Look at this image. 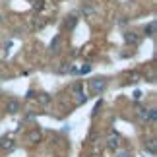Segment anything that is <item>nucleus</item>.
<instances>
[{"label":"nucleus","instance_id":"20e7f679","mask_svg":"<svg viewBox=\"0 0 157 157\" xmlns=\"http://www.w3.org/2000/svg\"><path fill=\"white\" fill-rule=\"evenodd\" d=\"M72 89H74V93H76V103H78V105L86 103V101H87V95H83V91H82V86H80V83H76V86L72 87Z\"/></svg>","mask_w":157,"mask_h":157},{"label":"nucleus","instance_id":"2eb2a0df","mask_svg":"<svg viewBox=\"0 0 157 157\" xmlns=\"http://www.w3.org/2000/svg\"><path fill=\"white\" fill-rule=\"evenodd\" d=\"M64 25L72 29V27L76 25V16H68V20H66V23H64Z\"/></svg>","mask_w":157,"mask_h":157},{"label":"nucleus","instance_id":"a211bd4d","mask_svg":"<svg viewBox=\"0 0 157 157\" xmlns=\"http://www.w3.org/2000/svg\"><path fill=\"white\" fill-rule=\"evenodd\" d=\"M157 120V111L155 109H149V122H155Z\"/></svg>","mask_w":157,"mask_h":157},{"label":"nucleus","instance_id":"9d476101","mask_svg":"<svg viewBox=\"0 0 157 157\" xmlns=\"http://www.w3.org/2000/svg\"><path fill=\"white\" fill-rule=\"evenodd\" d=\"M60 41H62V39H60V35H56V37L52 39V43H51V51H52V52H58V51H60V49H58V47H60Z\"/></svg>","mask_w":157,"mask_h":157},{"label":"nucleus","instance_id":"ddd939ff","mask_svg":"<svg viewBox=\"0 0 157 157\" xmlns=\"http://www.w3.org/2000/svg\"><path fill=\"white\" fill-rule=\"evenodd\" d=\"M114 157H132V153L126 151V149H117V151H114Z\"/></svg>","mask_w":157,"mask_h":157},{"label":"nucleus","instance_id":"7ed1b4c3","mask_svg":"<svg viewBox=\"0 0 157 157\" xmlns=\"http://www.w3.org/2000/svg\"><path fill=\"white\" fill-rule=\"evenodd\" d=\"M124 41H126V45H138L140 43V35H138L136 31H126L124 33Z\"/></svg>","mask_w":157,"mask_h":157},{"label":"nucleus","instance_id":"1a4fd4ad","mask_svg":"<svg viewBox=\"0 0 157 157\" xmlns=\"http://www.w3.org/2000/svg\"><path fill=\"white\" fill-rule=\"evenodd\" d=\"M138 118L142 122H147L149 120V109H138Z\"/></svg>","mask_w":157,"mask_h":157},{"label":"nucleus","instance_id":"aec40b11","mask_svg":"<svg viewBox=\"0 0 157 157\" xmlns=\"http://www.w3.org/2000/svg\"><path fill=\"white\" fill-rule=\"evenodd\" d=\"M134 99H136V101L142 99V91H134Z\"/></svg>","mask_w":157,"mask_h":157},{"label":"nucleus","instance_id":"6ab92c4d","mask_svg":"<svg viewBox=\"0 0 157 157\" xmlns=\"http://www.w3.org/2000/svg\"><path fill=\"white\" fill-rule=\"evenodd\" d=\"M101 105H103V101H97V103H95V107H93V117H97V113H99V109H101Z\"/></svg>","mask_w":157,"mask_h":157},{"label":"nucleus","instance_id":"9b49d317","mask_svg":"<svg viewBox=\"0 0 157 157\" xmlns=\"http://www.w3.org/2000/svg\"><path fill=\"white\" fill-rule=\"evenodd\" d=\"M37 101L41 105H49L51 103V95H47V93H39L37 95Z\"/></svg>","mask_w":157,"mask_h":157},{"label":"nucleus","instance_id":"39448f33","mask_svg":"<svg viewBox=\"0 0 157 157\" xmlns=\"http://www.w3.org/2000/svg\"><path fill=\"white\" fill-rule=\"evenodd\" d=\"M14 147H16V142L12 140V138H2V140H0V149H4V151H12Z\"/></svg>","mask_w":157,"mask_h":157},{"label":"nucleus","instance_id":"f3484780","mask_svg":"<svg viewBox=\"0 0 157 157\" xmlns=\"http://www.w3.org/2000/svg\"><path fill=\"white\" fill-rule=\"evenodd\" d=\"M70 70H72V66H68V62H64V66H60V68H58L60 74H66V72H70Z\"/></svg>","mask_w":157,"mask_h":157},{"label":"nucleus","instance_id":"4468645a","mask_svg":"<svg viewBox=\"0 0 157 157\" xmlns=\"http://www.w3.org/2000/svg\"><path fill=\"white\" fill-rule=\"evenodd\" d=\"M146 146H147V149H149V153H155V149H157V144H155V140H153V138H151V140H149V142L146 144Z\"/></svg>","mask_w":157,"mask_h":157},{"label":"nucleus","instance_id":"f257e3e1","mask_svg":"<svg viewBox=\"0 0 157 157\" xmlns=\"http://www.w3.org/2000/svg\"><path fill=\"white\" fill-rule=\"evenodd\" d=\"M105 87H107L105 78H93V80H89V91L93 95H101L105 91Z\"/></svg>","mask_w":157,"mask_h":157},{"label":"nucleus","instance_id":"f03ea898","mask_svg":"<svg viewBox=\"0 0 157 157\" xmlns=\"http://www.w3.org/2000/svg\"><path fill=\"white\" fill-rule=\"evenodd\" d=\"M107 147L111 149V151H117V149L120 147V136L114 130L109 132V136H107Z\"/></svg>","mask_w":157,"mask_h":157},{"label":"nucleus","instance_id":"f8f14e48","mask_svg":"<svg viewBox=\"0 0 157 157\" xmlns=\"http://www.w3.org/2000/svg\"><path fill=\"white\" fill-rule=\"evenodd\" d=\"M146 33L149 35V37H155V21H151V23L146 27Z\"/></svg>","mask_w":157,"mask_h":157},{"label":"nucleus","instance_id":"dca6fc26","mask_svg":"<svg viewBox=\"0 0 157 157\" xmlns=\"http://www.w3.org/2000/svg\"><path fill=\"white\" fill-rule=\"evenodd\" d=\"M33 8L35 10H43L45 8V2H43V0H33Z\"/></svg>","mask_w":157,"mask_h":157},{"label":"nucleus","instance_id":"423d86ee","mask_svg":"<svg viewBox=\"0 0 157 157\" xmlns=\"http://www.w3.org/2000/svg\"><path fill=\"white\" fill-rule=\"evenodd\" d=\"M6 111H8L10 114H16L17 111H20V101H17V99H10L8 103H6Z\"/></svg>","mask_w":157,"mask_h":157},{"label":"nucleus","instance_id":"6e6552de","mask_svg":"<svg viewBox=\"0 0 157 157\" xmlns=\"http://www.w3.org/2000/svg\"><path fill=\"white\" fill-rule=\"evenodd\" d=\"M82 14L86 16V17H91V16L95 14V8H93L91 4H83V6H82Z\"/></svg>","mask_w":157,"mask_h":157},{"label":"nucleus","instance_id":"0eeeda50","mask_svg":"<svg viewBox=\"0 0 157 157\" xmlns=\"http://www.w3.org/2000/svg\"><path fill=\"white\" fill-rule=\"evenodd\" d=\"M41 138H43V134H41V130H33V132H29V134H27V142H31V144H37V142H41Z\"/></svg>","mask_w":157,"mask_h":157}]
</instances>
